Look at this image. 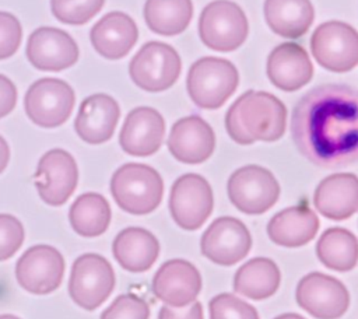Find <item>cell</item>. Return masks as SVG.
<instances>
[{
	"instance_id": "4dcf8cb0",
	"label": "cell",
	"mask_w": 358,
	"mask_h": 319,
	"mask_svg": "<svg viewBox=\"0 0 358 319\" xmlns=\"http://www.w3.org/2000/svg\"><path fill=\"white\" fill-rule=\"evenodd\" d=\"M105 0H50L52 14L64 24L81 25L95 17Z\"/></svg>"
},
{
	"instance_id": "e0dca14e",
	"label": "cell",
	"mask_w": 358,
	"mask_h": 319,
	"mask_svg": "<svg viewBox=\"0 0 358 319\" xmlns=\"http://www.w3.org/2000/svg\"><path fill=\"white\" fill-rule=\"evenodd\" d=\"M27 57L39 70L60 71L77 62L78 46L66 31L55 27H41L28 38Z\"/></svg>"
},
{
	"instance_id": "484cf974",
	"label": "cell",
	"mask_w": 358,
	"mask_h": 319,
	"mask_svg": "<svg viewBox=\"0 0 358 319\" xmlns=\"http://www.w3.org/2000/svg\"><path fill=\"white\" fill-rule=\"evenodd\" d=\"M264 17L273 32L292 39L309 29L315 10L310 0H266Z\"/></svg>"
},
{
	"instance_id": "f1b7e54d",
	"label": "cell",
	"mask_w": 358,
	"mask_h": 319,
	"mask_svg": "<svg viewBox=\"0 0 358 319\" xmlns=\"http://www.w3.org/2000/svg\"><path fill=\"white\" fill-rule=\"evenodd\" d=\"M316 253L326 267L348 271L358 263V239L345 228H329L320 235Z\"/></svg>"
},
{
	"instance_id": "cb8c5ba5",
	"label": "cell",
	"mask_w": 358,
	"mask_h": 319,
	"mask_svg": "<svg viewBox=\"0 0 358 319\" xmlns=\"http://www.w3.org/2000/svg\"><path fill=\"white\" fill-rule=\"evenodd\" d=\"M112 252L116 262L130 273H144L151 269L159 255V242L140 227L122 229L113 239Z\"/></svg>"
},
{
	"instance_id": "2e32d148",
	"label": "cell",
	"mask_w": 358,
	"mask_h": 319,
	"mask_svg": "<svg viewBox=\"0 0 358 319\" xmlns=\"http://www.w3.org/2000/svg\"><path fill=\"white\" fill-rule=\"evenodd\" d=\"M152 294L173 308L193 304L201 290V276L185 259H171L161 264L152 277Z\"/></svg>"
},
{
	"instance_id": "5bb4252c",
	"label": "cell",
	"mask_w": 358,
	"mask_h": 319,
	"mask_svg": "<svg viewBox=\"0 0 358 319\" xmlns=\"http://www.w3.org/2000/svg\"><path fill=\"white\" fill-rule=\"evenodd\" d=\"M78 168L70 153L62 148L46 151L36 166L35 186L39 197L49 206H62L74 193Z\"/></svg>"
},
{
	"instance_id": "1f68e13d",
	"label": "cell",
	"mask_w": 358,
	"mask_h": 319,
	"mask_svg": "<svg viewBox=\"0 0 358 319\" xmlns=\"http://www.w3.org/2000/svg\"><path fill=\"white\" fill-rule=\"evenodd\" d=\"M208 311L210 319H259L255 306L228 292L211 298Z\"/></svg>"
},
{
	"instance_id": "44dd1931",
	"label": "cell",
	"mask_w": 358,
	"mask_h": 319,
	"mask_svg": "<svg viewBox=\"0 0 358 319\" xmlns=\"http://www.w3.org/2000/svg\"><path fill=\"white\" fill-rule=\"evenodd\" d=\"M94 49L103 57L116 60L124 57L136 45L138 29L131 17L122 11L105 14L90 32Z\"/></svg>"
},
{
	"instance_id": "7a4b0ae2",
	"label": "cell",
	"mask_w": 358,
	"mask_h": 319,
	"mask_svg": "<svg viewBox=\"0 0 358 319\" xmlns=\"http://www.w3.org/2000/svg\"><path fill=\"white\" fill-rule=\"evenodd\" d=\"M287 125V109L273 94L248 91L242 94L225 115V127L229 137L238 144L255 141H275Z\"/></svg>"
},
{
	"instance_id": "ffe728a7",
	"label": "cell",
	"mask_w": 358,
	"mask_h": 319,
	"mask_svg": "<svg viewBox=\"0 0 358 319\" xmlns=\"http://www.w3.org/2000/svg\"><path fill=\"white\" fill-rule=\"evenodd\" d=\"M119 116V105L110 95L94 94L81 102L74 130L85 143L102 144L113 136Z\"/></svg>"
},
{
	"instance_id": "d4e9b609",
	"label": "cell",
	"mask_w": 358,
	"mask_h": 319,
	"mask_svg": "<svg viewBox=\"0 0 358 319\" xmlns=\"http://www.w3.org/2000/svg\"><path fill=\"white\" fill-rule=\"evenodd\" d=\"M319 229V218L306 206H292L273 215L267 224L268 238L280 246L298 248L309 243Z\"/></svg>"
},
{
	"instance_id": "ba28073f",
	"label": "cell",
	"mask_w": 358,
	"mask_h": 319,
	"mask_svg": "<svg viewBox=\"0 0 358 319\" xmlns=\"http://www.w3.org/2000/svg\"><path fill=\"white\" fill-rule=\"evenodd\" d=\"M76 95L60 78L43 77L28 88L24 99L25 113L35 125L46 129L63 125L71 115Z\"/></svg>"
},
{
	"instance_id": "d6986e66",
	"label": "cell",
	"mask_w": 358,
	"mask_h": 319,
	"mask_svg": "<svg viewBox=\"0 0 358 319\" xmlns=\"http://www.w3.org/2000/svg\"><path fill=\"white\" fill-rule=\"evenodd\" d=\"M171 154L183 164H201L215 148V134L211 126L197 115L176 120L168 137Z\"/></svg>"
},
{
	"instance_id": "6da1fadb",
	"label": "cell",
	"mask_w": 358,
	"mask_h": 319,
	"mask_svg": "<svg viewBox=\"0 0 358 319\" xmlns=\"http://www.w3.org/2000/svg\"><path fill=\"white\" fill-rule=\"evenodd\" d=\"M291 134L299 153L322 168L358 161V90L324 84L295 105Z\"/></svg>"
},
{
	"instance_id": "d6a6232c",
	"label": "cell",
	"mask_w": 358,
	"mask_h": 319,
	"mask_svg": "<svg viewBox=\"0 0 358 319\" xmlns=\"http://www.w3.org/2000/svg\"><path fill=\"white\" fill-rule=\"evenodd\" d=\"M148 304L134 294H120L103 309L101 319H148Z\"/></svg>"
},
{
	"instance_id": "30bf717a",
	"label": "cell",
	"mask_w": 358,
	"mask_h": 319,
	"mask_svg": "<svg viewBox=\"0 0 358 319\" xmlns=\"http://www.w3.org/2000/svg\"><path fill=\"white\" fill-rule=\"evenodd\" d=\"M213 207L211 186L201 175L185 173L173 182L169 194V211L180 228L199 229L210 217Z\"/></svg>"
},
{
	"instance_id": "e575fe53",
	"label": "cell",
	"mask_w": 358,
	"mask_h": 319,
	"mask_svg": "<svg viewBox=\"0 0 358 319\" xmlns=\"http://www.w3.org/2000/svg\"><path fill=\"white\" fill-rule=\"evenodd\" d=\"M22 38L21 24L11 13L0 11V60L13 56Z\"/></svg>"
},
{
	"instance_id": "9a60e30c",
	"label": "cell",
	"mask_w": 358,
	"mask_h": 319,
	"mask_svg": "<svg viewBox=\"0 0 358 319\" xmlns=\"http://www.w3.org/2000/svg\"><path fill=\"white\" fill-rule=\"evenodd\" d=\"M252 236L246 225L234 217L215 218L203 232L200 250L203 256L220 266H232L246 257Z\"/></svg>"
},
{
	"instance_id": "3957f363",
	"label": "cell",
	"mask_w": 358,
	"mask_h": 319,
	"mask_svg": "<svg viewBox=\"0 0 358 319\" xmlns=\"http://www.w3.org/2000/svg\"><path fill=\"white\" fill-rule=\"evenodd\" d=\"M110 193L123 211L144 215L159 206L164 196V180L152 166L129 162L119 166L112 175Z\"/></svg>"
},
{
	"instance_id": "603a6c76",
	"label": "cell",
	"mask_w": 358,
	"mask_h": 319,
	"mask_svg": "<svg viewBox=\"0 0 358 319\" xmlns=\"http://www.w3.org/2000/svg\"><path fill=\"white\" fill-rule=\"evenodd\" d=\"M313 204L326 218H350L358 211V176L333 173L324 178L315 190Z\"/></svg>"
},
{
	"instance_id": "52a82bcc",
	"label": "cell",
	"mask_w": 358,
	"mask_h": 319,
	"mask_svg": "<svg viewBox=\"0 0 358 319\" xmlns=\"http://www.w3.org/2000/svg\"><path fill=\"white\" fill-rule=\"evenodd\" d=\"M180 69V57L171 45L151 41L144 43L133 56L129 64V74L141 90L159 92L175 84Z\"/></svg>"
},
{
	"instance_id": "5b68a950",
	"label": "cell",
	"mask_w": 358,
	"mask_h": 319,
	"mask_svg": "<svg viewBox=\"0 0 358 319\" xmlns=\"http://www.w3.org/2000/svg\"><path fill=\"white\" fill-rule=\"evenodd\" d=\"M248 31L249 25L243 10L229 0L208 3L199 18L200 39L213 50H235L245 42Z\"/></svg>"
},
{
	"instance_id": "d590c367",
	"label": "cell",
	"mask_w": 358,
	"mask_h": 319,
	"mask_svg": "<svg viewBox=\"0 0 358 319\" xmlns=\"http://www.w3.org/2000/svg\"><path fill=\"white\" fill-rule=\"evenodd\" d=\"M158 319H203V306L199 301H194L187 308L162 306Z\"/></svg>"
},
{
	"instance_id": "74e56055",
	"label": "cell",
	"mask_w": 358,
	"mask_h": 319,
	"mask_svg": "<svg viewBox=\"0 0 358 319\" xmlns=\"http://www.w3.org/2000/svg\"><path fill=\"white\" fill-rule=\"evenodd\" d=\"M10 160V148L7 141L0 136V173L6 169Z\"/></svg>"
},
{
	"instance_id": "4fadbf2b",
	"label": "cell",
	"mask_w": 358,
	"mask_h": 319,
	"mask_svg": "<svg viewBox=\"0 0 358 319\" xmlns=\"http://www.w3.org/2000/svg\"><path fill=\"white\" fill-rule=\"evenodd\" d=\"M64 259L50 245H35L25 250L15 264V278L21 288L35 295L50 294L63 281Z\"/></svg>"
},
{
	"instance_id": "836d02e7",
	"label": "cell",
	"mask_w": 358,
	"mask_h": 319,
	"mask_svg": "<svg viewBox=\"0 0 358 319\" xmlns=\"http://www.w3.org/2000/svg\"><path fill=\"white\" fill-rule=\"evenodd\" d=\"M24 238L21 221L11 214H0V262L13 257L22 246Z\"/></svg>"
},
{
	"instance_id": "ac0fdd59",
	"label": "cell",
	"mask_w": 358,
	"mask_h": 319,
	"mask_svg": "<svg viewBox=\"0 0 358 319\" xmlns=\"http://www.w3.org/2000/svg\"><path fill=\"white\" fill-rule=\"evenodd\" d=\"M164 134L162 115L154 108L138 106L127 113L120 129L119 144L129 155L148 157L159 150Z\"/></svg>"
},
{
	"instance_id": "f546056e",
	"label": "cell",
	"mask_w": 358,
	"mask_h": 319,
	"mask_svg": "<svg viewBox=\"0 0 358 319\" xmlns=\"http://www.w3.org/2000/svg\"><path fill=\"white\" fill-rule=\"evenodd\" d=\"M192 15V0H147L144 4V20L148 28L159 35L182 34Z\"/></svg>"
},
{
	"instance_id": "8d00e7d4",
	"label": "cell",
	"mask_w": 358,
	"mask_h": 319,
	"mask_svg": "<svg viewBox=\"0 0 358 319\" xmlns=\"http://www.w3.org/2000/svg\"><path fill=\"white\" fill-rule=\"evenodd\" d=\"M17 104V88L14 83L0 74V118H4L8 115Z\"/></svg>"
},
{
	"instance_id": "7402d4cb",
	"label": "cell",
	"mask_w": 358,
	"mask_h": 319,
	"mask_svg": "<svg viewBox=\"0 0 358 319\" xmlns=\"http://www.w3.org/2000/svg\"><path fill=\"white\" fill-rule=\"evenodd\" d=\"M267 76L275 87L284 91H295L310 81L313 66L302 46L285 42L268 55Z\"/></svg>"
},
{
	"instance_id": "83f0119b",
	"label": "cell",
	"mask_w": 358,
	"mask_h": 319,
	"mask_svg": "<svg viewBox=\"0 0 358 319\" xmlns=\"http://www.w3.org/2000/svg\"><path fill=\"white\" fill-rule=\"evenodd\" d=\"M110 206L108 200L94 192L78 196L69 211L70 225L81 236L94 238L102 235L110 224Z\"/></svg>"
},
{
	"instance_id": "ab89813d",
	"label": "cell",
	"mask_w": 358,
	"mask_h": 319,
	"mask_svg": "<svg viewBox=\"0 0 358 319\" xmlns=\"http://www.w3.org/2000/svg\"><path fill=\"white\" fill-rule=\"evenodd\" d=\"M0 319H20V318L11 313H6V315H0Z\"/></svg>"
},
{
	"instance_id": "f35d334b",
	"label": "cell",
	"mask_w": 358,
	"mask_h": 319,
	"mask_svg": "<svg viewBox=\"0 0 358 319\" xmlns=\"http://www.w3.org/2000/svg\"><path fill=\"white\" fill-rule=\"evenodd\" d=\"M274 319H305V318L298 315V313H282V315H280V316H277Z\"/></svg>"
},
{
	"instance_id": "8992f818",
	"label": "cell",
	"mask_w": 358,
	"mask_h": 319,
	"mask_svg": "<svg viewBox=\"0 0 358 319\" xmlns=\"http://www.w3.org/2000/svg\"><path fill=\"white\" fill-rule=\"evenodd\" d=\"M115 283L113 267L103 256L84 253L71 266L69 294L80 308L94 311L112 294Z\"/></svg>"
},
{
	"instance_id": "277c9868",
	"label": "cell",
	"mask_w": 358,
	"mask_h": 319,
	"mask_svg": "<svg viewBox=\"0 0 358 319\" xmlns=\"http://www.w3.org/2000/svg\"><path fill=\"white\" fill-rule=\"evenodd\" d=\"M238 83V70L229 60L207 56L190 66L186 88L199 108L217 109L235 92Z\"/></svg>"
},
{
	"instance_id": "4316f807",
	"label": "cell",
	"mask_w": 358,
	"mask_h": 319,
	"mask_svg": "<svg viewBox=\"0 0 358 319\" xmlns=\"http://www.w3.org/2000/svg\"><path fill=\"white\" fill-rule=\"evenodd\" d=\"M281 283L278 266L268 257H253L234 276L235 292L250 299H266L275 294Z\"/></svg>"
},
{
	"instance_id": "7c38bea8",
	"label": "cell",
	"mask_w": 358,
	"mask_h": 319,
	"mask_svg": "<svg viewBox=\"0 0 358 319\" xmlns=\"http://www.w3.org/2000/svg\"><path fill=\"white\" fill-rule=\"evenodd\" d=\"M298 305L316 319H338L350 306L345 285L320 271L302 277L295 291Z\"/></svg>"
},
{
	"instance_id": "9c48e42d",
	"label": "cell",
	"mask_w": 358,
	"mask_h": 319,
	"mask_svg": "<svg viewBox=\"0 0 358 319\" xmlns=\"http://www.w3.org/2000/svg\"><path fill=\"white\" fill-rule=\"evenodd\" d=\"M228 197L245 214H263L280 197V185L274 175L259 165L236 169L228 179Z\"/></svg>"
},
{
	"instance_id": "8fae6325",
	"label": "cell",
	"mask_w": 358,
	"mask_h": 319,
	"mask_svg": "<svg viewBox=\"0 0 358 319\" xmlns=\"http://www.w3.org/2000/svg\"><path fill=\"white\" fill-rule=\"evenodd\" d=\"M310 49L324 69L336 73L348 71L358 64V32L345 22L327 21L315 29Z\"/></svg>"
}]
</instances>
